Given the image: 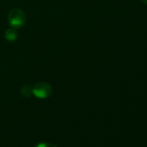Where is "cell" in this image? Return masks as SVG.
I'll use <instances>...</instances> for the list:
<instances>
[{
	"instance_id": "obj_3",
	"label": "cell",
	"mask_w": 147,
	"mask_h": 147,
	"mask_svg": "<svg viewBox=\"0 0 147 147\" xmlns=\"http://www.w3.org/2000/svg\"><path fill=\"white\" fill-rule=\"evenodd\" d=\"M18 37V33L14 29H9L5 32V38L9 41H14Z\"/></svg>"
},
{
	"instance_id": "obj_2",
	"label": "cell",
	"mask_w": 147,
	"mask_h": 147,
	"mask_svg": "<svg viewBox=\"0 0 147 147\" xmlns=\"http://www.w3.org/2000/svg\"><path fill=\"white\" fill-rule=\"evenodd\" d=\"M51 87L49 84L45 82H41L36 84L32 89V93L40 99H44L51 94Z\"/></svg>"
},
{
	"instance_id": "obj_1",
	"label": "cell",
	"mask_w": 147,
	"mask_h": 147,
	"mask_svg": "<svg viewBox=\"0 0 147 147\" xmlns=\"http://www.w3.org/2000/svg\"><path fill=\"white\" fill-rule=\"evenodd\" d=\"M25 19H26L25 15H24V11L20 9L15 8V9H12L9 12V15H8L9 24L14 29L21 28L24 24Z\"/></svg>"
},
{
	"instance_id": "obj_4",
	"label": "cell",
	"mask_w": 147,
	"mask_h": 147,
	"mask_svg": "<svg viewBox=\"0 0 147 147\" xmlns=\"http://www.w3.org/2000/svg\"><path fill=\"white\" fill-rule=\"evenodd\" d=\"M21 93H22V95H23L24 97H29V96H30L31 94H32V89H31L30 87H24V88H22Z\"/></svg>"
},
{
	"instance_id": "obj_5",
	"label": "cell",
	"mask_w": 147,
	"mask_h": 147,
	"mask_svg": "<svg viewBox=\"0 0 147 147\" xmlns=\"http://www.w3.org/2000/svg\"><path fill=\"white\" fill-rule=\"evenodd\" d=\"M35 147H57V146L51 143H40L36 144Z\"/></svg>"
}]
</instances>
